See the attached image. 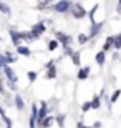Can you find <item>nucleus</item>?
Returning <instances> with one entry per match:
<instances>
[{
	"label": "nucleus",
	"mask_w": 121,
	"mask_h": 128,
	"mask_svg": "<svg viewBox=\"0 0 121 128\" xmlns=\"http://www.w3.org/2000/svg\"><path fill=\"white\" fill-rule=\"evenodd\" d=\"M76 128H88L86 125L83 123V122H78V125H76Z\"/></svg>",
	"instance_id": "c85d7f7f"
},
{
	"label": "nucleus",
	"mask_w": 121,
	"mask_h": 128,
	"mask_svg": "<svg viewBox=\"0 0 121 128\" xmlns=\"http://www.w3.org/2000/svg\"><path fill=\"white\" fill-rule=\"evenodd\" d=\"M113 47H115V48H118V50L121 48V33L118 35V37H115V43H113Z\"/></svg>",
	"instance_id": "6ab92c4d"
},
{
	"label": "nucleus",
	"mask_w": 121,
	"mask_h": 128,
	"mask_svg": "<svg viewBox=\"0 0 121 128\" xmlns=\"http://www.w3.org/2000/svg\"><path fill=\"white\" fill-rule=\"evenodd\" d=\"M93 126H95V128H100V126H101V123H100V122H95Z\"/></svg>",
	"instance_id": "7c9ffc66"
},
{
	"label": "nucleus",
	"mask_w": 121,
	"mask_h": 128,
	"mask_svg": "<svg viewBox=\"0 0 121 128\" xmlns=\"http://www.w3.org/2000/svg\"><path fill=\"white\" fill-rule=\"evenodd\" d=\"M3 72H5V75H7V78H8L10 83H15V85H17V75H15V72L12 70L10 66H5Z\"/></svg>",
	"instance_id": "20e7f679"
},
{
	"label": "nucleus",
	"mask_w": 121,
	"mask_h": 128,
	"mask_svg": "<svg viewBox=\"0 0 121 128\" xmlns=\"http://www.w3.org/2000/svg\"><path fill=\"white\" fill-rule=\"evenodd\" d=\"M43 32H45V25H43V22L37 24V25H35V27L32 28V35H33V38H38Z\"/></svg>",
	"instance_id": "7ed1b4c3"
},
{
	"label": "nucleus",
	"mask_w": 121,
	"mask_h": 128,
	"mask_svg": "<svg viewBox=\"0 0 121 128\" xmlns=\"http://www.w3.org/2000/svg\"><path fill=\"white\" fill-rule=\"evenodd\" d=\"M53 8H55V12H58V14H65V12H68V10L71 8V4L66 2V0H61V2H58Z\"/></svg>",
	"instance_id": "f257e3e1"
},
{
	"label": "nucleus",
	"mask_w": 121,
	"mask_h": 128,
	"mask_svg": "<svg viewBox=\"0 0 121 128\" xmlns=\"http://www.w3.org/2000/svg\"><path fill=\"white\" fill-rule=\"evenodd\" d=\"M28 80H30V82L37 80V72H28Z\"/></svg>",
	"instance_id": "393cba45"
},
{
	"label": "nucleus",
	"mask_w": 121,
	"mask_h": 128,
	"mask_svg": "<svg viewBox=\"0 0 121 128\" xmlns=\"http://www.w3.org/2000/svg\"><path fill=\"white\" fill-rule=\"evenodd\" d=\"M47 118V106L45 105H42V108H40V112H38V116H37V123L42 125V122Z\"/></svg>",
	"instance_id": "423d86ee"
},
{
	"label": "nucleus",
	"mask_w": 121,
	"mask_h": 128,
	"mask_svg": "<svg viewBox=\"0 0 121 128\" xmlns=\"http://www.w3.org/2000/svg\"><path fill=\"white\" fill-rule=\"evenodd\" d=\"M91 108H100V96H95L93 98V102H91Z\"/></svg>",
	"instance_id": "4be33fe9"
},
{
	"label": "nucleus",
	"mask_w": 121,
	"mask_h": 128,
	"mask_svg": "<svg viewBox=\"0 0 121 128\" xmlns=\"http://www.w3.org/2000/svg\"><path fill=\"white\" fill-rule=\"evenodd\" d=\"M10 38H12V42L15 43V47H18V45H20V40H22L20 32H17V30H10Z\"/></svg>",
	"instance_id": "39448f33"
},
{
	"label": "nucleus",
	"mask_w": 121,
	"mask_h": 128,
	"mask_svg": "<svg viewBox=\"0 0 121 128\" xmlns=\"http://www.w3.org/2000/svg\"><path fill=\"white\" fill-rule=\"evenodd\" d=\"M30 128H37V120L30 118Z\"/></svg>",
	"instance_id": "bb28decb"
},
{
	"label": "nucleus",
	"mask_w": 121,
	"mask_h": 128,
	"mask_svg": "<svg viewBox=\"0 0 121 128\" xmlns=\"http://www.w3.org/2000/svg\"><path fill=\"white\" fill-rule=\"evenodd\" d=\"M55 76H56V70H55V66L48 68V72H47V78H55Z\"/></svg>",
	"instance_id": "f3484780"
},
{
	"label": "nucleus",
	"mask_w": 121,
	"mask_h": 128,
	"mask_svg": "<svg viewBox=\"0 0 121 128\" xmlns=\"http://www.w3.org/2000/svg\"><path fill=\"white\" fill-rule=\"evenodd\" d=\"M120 4H121V0H120Z\"/></svg>",
	"instance_id": "f704fd0d"
},
{
	"label": "nucleus",
	"mask_w": 121,
	"mask_h": 128,
	"mask_svg": "<svg viewBox=\"0 0 121 128\" xmlns=\"http://www.w3.org/2000/svg\"><path fill=\"white\" fill-rule=\"evenodd\" d=\"M120 95H121V90H116V92L111 95V98H110V103H115V102L120 98Z\"/></svg>",
	"instance_id": "a211bd4d"
},
{
	"label": "nucleus",
	"mask_w": 121,
	"mask_h": 128,
	"mask_svg": "<svg viewBox=\"0 0 121 128\" xmlns=\"http://www.w3.org/2000/svg\"><path fill=\"white\" fill-rule=\"evenodd\" d=\"M37 116H38V112H37V105H32V116H30V118H35V120H37Z\"/></svg>",
	"instance_id": "b1692460"
},
{
	"label": "nucleus",
	"mask_w": 121,
	"mask_h": 128,
	"mask_svg": "<svg viewBox=\"0 0 121 128\" xmlns=\"http://www.w3.org/2000/svg\"><path fill=\"white\" fill-rule=\"evenodd\" d=\"M88 75H90V68H88V66H85V68L78 70V80H86Z\"/></svg>",
	"instance_id": "6e6552de"
},
{
	"label": "nucleus",
	"mask_w": 121,
	"mask_h": 128,
	"mask_svg": "<svg viewBox=\"0 0 121 128\" xmlns=\"http://www.w3.org/2000/svg\"><path fill=\"white\" fill-rule=\"evenodd\" d=\"M63 48H65V53H66V55H73V50L70 48V45H68V47H63Z\"/></svg>",
	"instance_id": "a878e982"
},
{
	"label": "nucleus",
	"mask_w": 121,
	"mask_h": 128,
	"mask_svg": "<svg viewBox=\"0 0 121 128\" xmlns=\"http://www.w3.org/2000/svg\"><path fill=\"white\" fill-rule=\"evenodd\" d=\"M43 2H45V4H47V2H50V0H43Z\"/></svg>",
	"instance_id": "72a5a7b5"
},
{
	"label": "nucleus",
	"mask_w": 121,
	"mask_h": 128,
	"mask_svg": "<svg viewBox=\"0 0 121 128\" xmlns=\"http://www.w3.org/2000/svg\"><path fill=\"white\" fill-rule=\"evenodd\" d=\"M90 108H91V102H85V103L81 105V112H88Z\"/></svg>",
	"instance_id": "5701e85b"
},
{
	"label": "nucleus",
	"mask_w": 121,
	"mask_h": 128,
	"mask_svg": "<svg viewBox=\"0 0 121 128\" xmlns=\"http://www.w3.org/2000/svg\"><path fill=\"white\" fill-rule=\"evenodd\" d=\"M71 62H73V65H80V53H73L71 55Z\"/></svg>",
	"instance_id": "412c9836"
},
{
	"label": "nucleus",
	"mask_w": 121,
	"mask_h": 128,
	"mask_svg": "<svg viewBox=\"0 0 121 128\" xmlns=\"http://www.w3.org/2000/svg\"><path fill=\"white\" fill-rule=\"evenodd\" d=\"M105 60H106V53L103 52V50H101L100 53H96V63H98L100 66L105 65Z\"/></svg>",
	"instance_id": "1a4fd4ad"
},
{
	"label": "nucleus",
	"mask_w": 121,
	"mask_h": 128,
	"mask_svg": "<svg viewBox=\"0 0 121 128\" xmlns=\"http://www.w3.org/2000/svg\"><path fill=\"white\" fill-rule=\"evenodd\" d=\"M103 24H91V30H90V37H96L100 30H101Z\"/></svg>",
	"instance_id": "0eeeda50"
},
{
	"label": "nucleus",
	"mask_w": 121,
	"mask_h": 128,
	"mask_svg": "<svg viewBox=\"0 0 121 128\" xmlns=\"http://www.w3.org/2000/svg\"><path fill=\"white\" fill-rule=\"evenodd\" d=\"M78 40H80V43H85L86 40H88V38L85 37V35H80V37H78Z\"/></svg>",
	"instance_id": "cd10ccee"
},
{
	"label": "nucleus",
	"mask_w": 121,
	"mask_h": 128,
	"mask_svg": "<svg viewBox=\"0 0 121 128\" xmlns=\"http://www.w3.org/2000/svg\"><path fill=\"white\" fill-rule=\"evenodd\" d=\"M0 12H2V14H5V15H8V14H10L8 5H7V4H3V2H0Z\"/></svg>",
	"instance_id": "2eb2a0df"
},
{
	"label": "nucleus",
	"mask_w": 121,
	"mask_h": 128,
	"mask_svg": "<svg viewBox=\"0 0 121 128\" xmlns=\"http://www.w3.org/2000/svg\"><path fill=\"white\" fill-rule=\"evenodd\" d=\"M8 63H10V58L7 55H0V68H5Z\"/></svg>",
	"instance_id": "4468645a"
},
{
	"label": "nucleus",
	"mask_w": 121,
	"mask_h": 128,
	"mask_svg": "<svg viewBox=\"0 0 121 128\" xmlns=\"http://www.w3.org/2000/svg\"><path fill=\"white\" fill-rule=\"evenodd\" d=\"M56 122H58V125H60V126H63V116H58V118H56Z\"/></svg>",
	"instance_id": "c756f323"
},
{
	"label": "nucleus",
	"mask_w": 121,
	"mask_h": 128,
	"mask_svg": "<svg viewBox=\"0 0 121 128\" xmlns=\"http://www.w3.org/2000/svg\"><path fill=\"white\" fill-rule=\"evenodd\" d=\"M51 123H53V118H51V116H47V118L42 122V128H48Z\"/></svg>",
	"instance_id": "dca6fc26"
},
{
	"label": "nucleus",
	"mask_w": 121,
	"mask_h": 128,
	"mask_svg": "<svg viewBox=\"0 0 121 128\" xmlns=\"http://www.w3.org/2000/svg\"><path fill=\"white\" fill-rule=\"evenodd\" d=\"M116 10H118V14L121 15V4H118V7H116Z\"/></svg>",
	"instance_id": "2f4dec72"
},
{
	"label": "nucleus",
	"mask_w": 121,
	"mask_h": 128,
	"mask_svg": "<svg viewBox=\"0 0 121 128\" xmlns=\"http://www.w3.org/2000/svg\"><path fill=\"white\" fill-rule=\"evenodd\" d=\"M113 43H115V37H108V38H106V43L103 45V52L106 53L108 50H110V48L113 47Z\"/></svg>",
	"instance_id": "9d476101"
},
{
	"label": "nucleus",
	"mask_w": 121,
	"mask_h": 128,
	"mask_svg": "<svg viewBox=\"0 0 121 128\" xmlns=\"http://www.w3.org/2000/svg\"><path fill=\"white\" fill-rule=\"evenodd\" d=\"M56 47H58V42H56V40H50V42H48V50H50V52H53Z\"/></svg>",
	"instance_id": "aec40b11"
},
{
	"label": "nucleus",
	"mask_w": 121,
	"mask_h": 128,
	"mask_svg": "<svg viewBox=\"0 0 121 128\" xmlns=\"http://www.w3.org/2000/svg\"><path fill=\"white\" fill-rule=\"evenodd\" d=\"M56 37H58V40H61V42H63V47H68V43H70V40H71L70 37H65L61 32L56 33Z\"/></svg>",
	"instance_id": "f8f14e48"
},
{
	"label": "nucleus",
	"mask_w": 121,
	"mask_h": 128,
	"mask_svg": "<svg viewBox=\"0 0 121 128\" xmlns=\"http://www.w3.org/2000/svg\"><path fill=\"white\" fill-rule=\"evenodd\" d=\"M17 52H18L20 55H25V57H28V55H30V48H28V47H22V45H18V47H17Z\"/></svg>",
	"instance_id": "ddd939ff"
},
{
	"label": "nucleus",
	"mask_w": 121,
	"mask_h": 128,
	"mask_svg": "<svg viewBox=\"0 0 121 128\" xmlns=\"http://www.w3.org/2000/svg\"><path fill=\"white\" fill-rule=\"evenodd\" d=\"M71 12H73V15L76 17V18H83L85 15H86V12H85V8H83V7H81L80 4L73 5V7H71Z\"/></svg>",
	"instance_id": "f03ea898"
},
{
	"label": "nucleus",
	"mask_w": 121,
	"mask_h": 128,
	"mask_svg": "<svg viewBox=\"0 0 121 128\" xmlns=\"http://www.w3.org/2000/svg\"><path fill=\"white\" fill-rule=\"evenodd\" d=\"M3 92L5 90H3V86H2V82H0V93H3Z\"/></svg>",
	"instance_id": "473e14b6"
},
{
	"label": "nucleus",
	"mask_w": 121,
	"mask_h": 128,
	"mask_svg": "<svg viewBox=\"0 0 121 128\" xmlns=\"http://www.w3.org/2000/svg\"><path fill=\"white\" fill-rule=\"evenodd\" d=\"M15 106H17V108L20 110V112H22V110L25 108V103H23V98H22V96L20 95H17L15 96Z\"/></svg>",
	"instance_id": "9b49d317"
}]
</instances>
